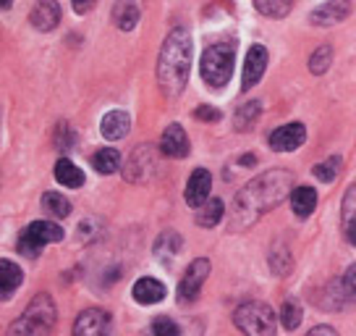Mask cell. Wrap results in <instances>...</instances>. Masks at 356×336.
Segmentation results:
<instances>
[{"mask_svg": "<svg viewBox=\"0 0 356 336\" xmlns=\"http://www.w3.org/2000/svg\"><path fill=\"white\" fill-rule=\"evenodd\" d=\"M42 211L56 215V218H66L71 213V202L60 192H47V194H42Z\"/></svg>", "mask_w": 356, "mask_h": 336, "instance_id": "cell-27", "label": "cell"}, {"mask_svg": "<svg viewBox=\"0 0 356 336\" xmlns=\"http://www.w3.org/2000/svg\"><path fill=\"white\" fill-rule=\"evenodd\" d=\"M129 129H131V119H129V113L126 111H111L102 116L100 132L105 139L118 142V139H123V137L129 135Z\"/></svg>", "mask_w": 356, "mask_h": 336, "instance_id": "cell-16", "label": "cell"}, {"mask_svg": "<svg viewBox=\"0 0 356 336\" xmlns=\"http://www.w3.org/2000/svg\"><path fill=\"white\" fill-rule=\"evenodd\" d=\"M330 61H333V47H330V45L317 47V50L312 53V58H309V71L320 77V74H325V71L330 68Z\"/></svg>", "mask_w": 356, "mask_h": 336, "instance_id": "cell-29", "label": "cell"}, {"mask_svg": "<svg viewBox=\"0 0 356 336\" xmlns=\"http://www.w3.org/2000/svg\"><path fill=\"white\" fill-rule=\"evenodd\" d=\"M134 300L139 305H155V303H163V297H165V287L160 284L157 279H139L134 284Z\"/></svg>", "mask_w": 356, "mask_h": 336, "instance_id": "cell-17", "label": "cell"}, {"mask_svg": "<svg viewBox=\"0 0 356 336\" xmlns=\"http://www.w3.org/2000/svg\"><path fill=\"white\" fill-rule=\"evenodd\" d=\"M291 208H293V213L299 215V218L312 215L314 208H317V192L312 190V187H296V190L291 192Z\"/></svg>", "mask_w": 356, "mask_h": 336, "instance_id": "cell-22", "label": "cell"}, {"mask_svg": "<svg viewBox=\"0 0 356 336\" xmlns=\"http://www.w3.org/2000/svg\"><path fill=\"white\" fill-rule=\"evenodd\" d=\"M354 224H356V184L348 187V192H346L343 197V229Z\"/></svg>", "mask_w": 356, "mask_h": 336, "instance_id": "cell-33", "label": "cell"}, {"mask_svg": "<svg viewBox=\"0 0 356 336\" xmlns=\"http://www.w3.org/2000/svg\"><path fill=\"white\" fill-rule=\"evenodd\" d=\"M343 287L346 294L351 297V303L356 300V266H348V270L343 273Z\"/></svg>", "mask_w": 356, "mask_h": 336, "instance_id": "cell-35", "label": "cell"}, {"mask_svg": "<svg viewBox=\"0 0 356 336\" xmlns=\"http://www.w3.org/2000/svg\"><path fill=\"white\" fill-rule=\"evenodd\" d=\"M267 68V50L262 45H252L244 61V77H241V90H252L262 79Z\"/></svg>", "mask_w": 356, "mask_h": 336, "instance_id": "cell-12", "label": "cell"}, {"mask_svg": "<svg viewBox=\"0 0 356 336\" xmlns=\"http://www.w3.org/2000/svg\"><path fill=\"white\" fill-rule=\"evenodd\" d=\"M53 174H56V181L60 187H68V190H79L81 184H84V171L76 166V163H71L68 158H60L53 168Z\"/></svg>", "mask_w": 356, "mask_h": 336, "instance_id": "cell-19", "label": "cell"}, {"mask_svg": "<svg viewBox=\"0 0 356 336\" xmlns=\"http://www.w3.org/2000/svg\"><path fill=\"white\" fill-rule=\"evenodd\" d=\"M189 137L186 132L178 126V123H170L163 137H160V153L168 158H186L189 155Z\"/></svg>", "mask_w": 356, "mask_h": 336, "instance_id": "cell-13", "label": "cell"}, {"mask_svg": "<svg viewBox=\"0 0 356 336\" xmlns=\"http://www.w3.org/2000/svg\"><path fill=\"white\" fill-rule=\"evenodd\" d=\"M11 8V0H3V11H8Z\"/></svg>", "mask_w": 356, "mask_h": 336, "instance_id": "cell-40", "label": "cell"}, {"mask_svg": "<svg viewBox=\"0 0 356 336\" xmlns=\"http://www.w3.org/2000/svg\"><path fill=\"white\" fill-rule=\"evenodd\" d=\"M181 247H184L181 236L173 234V231H163V234L157 236V242H155V258L160 260V263L170 266V263H173V258L181 252Z\"/></svg>", "mask_w": 356, "mask_h": 336, "instance_id": "cell-20", "label": "cell"}, {"mask_svg": "<svg viewBox=\"0 0 356 336\" xmlns=\"http://www.w3.org/2000/svg\"><path fill=\"white\" fill-rule=\"evenodd\" d=\"M222 211H225L222 200L212 197V200H207L204 205H202V211L197 213V224L204 226V229H212V226H218V224H220V218H222Z\"/></svg>", "mask_w": 356, "mask_h": 336, "instance_id": "cell-24", "label": "cell"}, {"mask_svg": "<svg viewBox=\"0 0 356 336\" xmlns=\"http://www.w3.org/2000/svg\"><path fill=\"white\" fill-rule=\"evenodd\" d=\"M58 310L50 294H37L11 326L6 336H50L56 328Z\"/></svg>", "mask_w": 356, "mask_h": 336, "instance_id": "cell-3", "label": "cell"}, {"mask_svg": "<svg viewBox=\"0 0 356 336\" xmlns=\"http://www.w3.org/2000/svg\"><path fill=\"white\" fill-rule=\"evenodd\" d=\"M0 279H3V284H0V291H3V300H11V294L19 287H22V281H24V273L22 268L13 263V260H3L0 263Z\"/></svg>", "mask_w": 356, "mask_h": 336, "instance_id": "cell-23", "label": "cell"}, {"mask_svg": "<svg viewBox=\"0 0 356 336\" xmlns=\"http://www.w3.org/2000/svg\"><path fill=\"white\" fill-rule=\"evenodd\" d=\"M236 63V43H215L202 53V79L212 90L228 84Z\"/></svg>", "mask_w": 356, "mask_h": 336, "instance_id": "cell-4", "label": "cell"}, {"mask_svg": "<svg viewBox=\"0 0 356 336\" xmlns=\"http://www.w3.org/2000/svg\"><path fill=\"white\" fill-rule=\"evenodd\" d=\"M74 139H76V137L71 135L68 123H58V126H56V147H58V150H60V153H66V150H71V145H74Z\"/></svg>", "mask_w": 356, "mask_h": 336, "instance_id": "cell-34", "label": "cell"}, {"mask_svg": "<svg viewBox=\"0 0 356 336\" xmlns=\"http://www.w3.org/2000/svg\"><path fill=\"white\" fill-rule=\"evenodd\" d=\"M157 168V155L155 147L142 145L139 150H134L129 158V166H126V179L129 181H147Z\"/></svg>", "mask_w": 356, "mask_h": 336, "instance_id": "cell-9", "label": "cell"}, {"mask_svg": "<svg viewBox=\"0 0 356 336\" xmlns=\"http://www.w3.org/2000/svg\"><path fill=\"white\" fill-rule=\"evenodd\" d=\"M351 13V0H327L309 13V22L314 26H333L341 24Z\"/></svg>", "mask_w": 356, "mask_h": 336, "instance_id": "cell-11", "label": "cell"}, {"mask_svg": "<svg viewBox=\"0 0 356 336\" xmlns=\"http://www.w3.org/2000/svg\"><path fill=\"white\" fill-rule=\"evenodd\" d=\"M210 190H212V176L207 168H197L194 174H191L189 184H186V202H189L191 208H202L207 197H210Z\"/></svg>", "mask_w": 356, "mask_h": 336, "instance_id": "cell-14", "label": "cell"}, {"mask_svg": "<svg viewBox=\"0 0 356 336\" xmlns=\"http://www.w3.org/2000/svg\"><path fill=\"white\" fill-rule=\"evenodd\" d=\"M92 6H95V0H74V11L76 13H87Z\"/></svg>", "mask_w": 356, "mask_h": 336, "instance_id": "cell-38", "label": "cell"}, {"mask_svg": "<svg viewBox=\"0 0 356 336\" xmlns=\"http://www.w3.org/2000/svg\"><path fill=\"white\" fill-rule=\"evenodd\" d=\"M210 276V260L197 258L189 263V268L184 273V279L178 284V303H194L200 297L204 281Z\"/></svg>", "mask_w": 356, "mask_h": 336, "instance_id": "cell-7", "label": "cell"}, {"mask_svg": "<svg viewBox=\"0 0 356 336\" xmlns=\"http://www.w3.org/2000/svg\"><path fill=\"white\" fill-rule=\"evenodd\" d=\"M63 239V229L53 221H34L24 229L22 234H19V252L26 255V258H37L40 252H42V247L53 245V242H60Z\"/></svg>", "mask_w": 356, "mask_h": 336, "instance_id": "cell-6", "label": "cell"}, {"mask_svg": "<svg viewBox=\"0 0 356 336\" xmlns=\"http://www.w3.org/2000/svg\"><path fill=\"white\" fill-rule=\"evenodd\" d=\"M338 166H341V160H338V158H330V160H325V163H317L312 171H314V176H317L320 181L333 184L335 176H338Z\"/></svg>", "mask_w": 356, "mask_h": 336, "instance_id": "cell-31", "label": "cell"}, {"mask_svg": "<svg viewBox=\"0 0 356 336\" xmlns=\"http://www.w3.org/2000/svg\"><path fill=\"white\" fill-rule=\"evenodd\" d=\"M254 8L270 19H286L293 8V0H254Z\"/></svg>", "mask_w": 356, "mask_h": 336, "instance_id": "cell-26", "label": "cell"}, {"mask_svg": "<svg viewBox=\"0 0 356 336\" xmlns=\"http://www.w3.org/2000/svg\"><path fill=\"white\" fill-rule=\"evenodd\" d=\"M293 190H296L293 187V174L283 171V168H273L267 174H259L257 179H252L236 194L234 229L254 224L262 213L278 208L280 202L286 200V194H291Z\"/></svg>", "mask_w": 356, "mask_h": 336, "instance_id": "cell-1", "label": "cell"}, {"mask_svg": "<svg viewBox=\"0 0 356 336\" xmlns=\"http://www.w3.org/2000/svg\"><path fill=\"white\" fill-rule=\"evenodd\" d=\"M29 22H32V26L40 29V32L56 29L58 22H60V6H58L56 0H40L32 8V13H29Z\"/></svg>", "mask_w": 356, "mask_h": 336, "instance_id": "cell-15", "label": "cell"}, {"mask_svg": "<svg viewBox=\"0 0 356 336\" xmlns=\"http://www.w3.org/2000/svg\"><path fill=\"white\" fill-rule=\"evenodd\" d=\"M304 139H307V126L299 121H293V123H286V126H278V129L270 135V147H273L275 153H291V150H296V147L304 145Z\"/></svg>", "mask_w": 356, "mask_h": 336, "instance_id": "cell-10", "label": "cell"}, {"mask_svg": "<svg viewBox=\"0 0 356 336\" xmlns=\"http://www.w3.org/2000/svg\"><path fill=\"white\" fill-rule=\"evenodd\" d=\"M194 119H202V121H220V111H215L212 105H200L197 111H194Z\"/></svg>", "mask_w": 356, "mask_h": 336, "instance_id": "cell-36", "label": "cell"}, {"mask_svg": "<svg viewBox=\"0 0 356 336\" xmlns=\"http://www.w3.org/2000/svg\"><path fill=\"white\" fill-rule=\"evenodd\" d=\"M348 303H351V297L346 294L343 279L330 281V284L325 287L323 297H317V305H320L323 310H341V307H346Z\"/></svg>", "mask_w": 356, "mask_h": 336, "instance_id": "cell-18", "label": "cell"}, {"mask_svg": "<svg viewBox=\"0 0 356 336\" xmlns=\"http://www.w3.org/2000/svg\"><path fill=\"white\" fill-rule=\"evenodd\" d=\"M111 313L100 307H89L76 318L74 336H111Z\"/></svg>", "mask_w": 356, "mask_h": 336, "instance_id": "cell-8", "label": "cell"}, {"mask_svg": "<svg viewBox=\"0 0 356 336\" xmlns=\"http://www.w3.org/2000/svg\"><path fill=\"white\" fill-rule=\"evenodd\" d=\"M307 336H338V331H335L333 326H314Z\"/></svg>", "mask_w": 356, "mask_h": 336, "instance_id": "cell-37", "label": "cell"}, {"mask_svg": "<svg viewBox=\"0 0 356 336\" xmlns=\"http://www.w3.org/2000/svg\"><path fill=\"white\" fill-rule=\"evenodd\" d=\"M92 166L108 176V174H115V171L121 168V155H118V150H113V147H102V150H97V155L92 158Z\"/></svg>", "mask_w": 356, "mask_h": 336, "instance_id": "cell-25", "label": "cell"}, {"mask_svg": "<svg viewBox=\"0 0 356 336\" xmlns=\"http://www.w3.org/2000/svg\"><path fill=\"white\" fill-rule=\"evenodd\" d=\"M191 34L186 26H176L165 37V43L160 47L157 56V87L168 100L181 98V92L186 90L191 68Z\"/></svg>", "mask_w": 356, "mask_h": 336, "instance_id": "cell-2", "label": "cell"}, {"mask_svg": "<svg viewBox=\"0 0 356 336\" xmlns=\"http://www.w3.org/2000/svg\"><path fill=\"white\" fill-rule=\"evenodd\" d=\"M234 323L244 336H275V313L265 303H244L234 313Z\"/></svg>", "mask_w": 356, "mask_h": 336, "instance_id": "cell-5", "label": "cell"}, {"mask_svg": "<svg viewBox=\"0 0 356 336\" xmlns=\"http://www.w3.org/2000/svg\"><path fill=\"white\" fill-rule=\"evenodd\" d=\"M113 22L123 32H131L136 22H139V6L134 0H118L115 8H113Z\"/></svg>", "mask_w": 356, "mask_h": 336, "instance_id": "cell-21", "label": "cell"}, {"mask_svg": "<svg viewBox=\"0 0 356 336\" xmlns=\"http://www.w3.org/2000/svg\"><path fill=\"white\" fill-rule=\"evenodd\" d=\"M152 336H181V328L173 318L168 315H157L152 321Z\"/></svg>", "mask_w": 356, "mask_h": 336, "instance_id": "cell-32", "label": "cell"}, {"mask_svg": "<svg viewBox=\"0 0 356 336\" xmlns=\"http://www.w3.org/2000/svg\"><path fill=\"white\" fill-rule=\"evenodd\" d=\"M280 323H283V328H289V331H293L301 323V307L296 300H286L283 303V307H280Z\"/></svg>", "mask_w": 356, "mask_h": 336, "instance_id": "cell-30", "label": "cell"}, {"mask_svg": "<svg viewBox=\"0 0 356 336\" xmlns=\"http://www.w3.org/2000/svg\"><path fill=\"white\" fill-rule=\"evenodd\" d=\"M259 113H262V105H259V102H257V100L246 102L244 108H238V111H236V119H234L236 129H238V132H244V129H252V123L259 119Z\"/></svg>", "mask_w": 356, "mask_h": 336, "instance_id": "cell-28", "label": "cell"}, {"mask_svg": "<svg viewBox=\"0 0 356 336\" xmlns=\"http://www.w3.org/2000/svg\"><path fill=\"white\" fill-rule=\"evenodd\" d=\"M238 163H241V166H254V155H244Z\"/></svg>", "mask_w": 356, "mask_h": 336, "instance_id": "cell-39", "label": "cell"}]
</instances>
